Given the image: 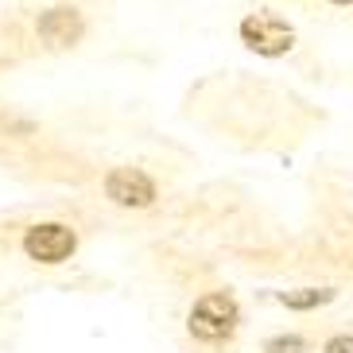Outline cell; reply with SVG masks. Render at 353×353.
Here are the masks:
<instances>
[{"label": "cell", "mask_w": 353, "mask_h": 353, "mask_svg": "<svg viewBox=\"0 0 353 353\" xmlns=\"http://www.w3.org/2000/svg\"><path fill=\"white\" fill-rule=\"evenodd\" d=\"M237 330V303L229 295H206L190 311V334L202 342H221Z\"/></svg>", "instance_id": "6da1fadb"}, {"label": "cell", "mask_w": 353, "mask_h": 353, "mask_svg": "<svg viewBox=\"0 0 353 353\" xmlns=\"http://www.w3.org/2000/svg\"><path fill=\"white\" fill-rule=\"evenodd\" d=\"M241 39L249 43L256 54H283L291 51L295 32L283 20H276V16H249L241 23Z\"/></svg>", "instance_id": "7a4b0ae2"}, {"label": "cell", "mask_w": 353, "mask_h": 353, "mask_svg": "<svg viewBox=\"0 0 353 353\" xmlns=\"http://www.w3.org/2000/svg\"><path fill=\"white\" fill-rule=\"evenodd\" d=\"M74 233L66 225H35L32 233H28V241H23V249H28V256L39 260V264H59V260H66L74 252Z\"/></svg>", "instance_id": "3957f363"}, {"label": "cell", "mask_w": 353, "mask_h": 353, "mask_svg": "<svg viewBox=\"0 0 353 353\" xmlns=\"http://www.w3.org/2000/svg\"><path fill=\"white\" fill-rule=\"evenodd\" d=\"M105 194L113 198L117 206H152L156 202V187L144 171H132V167H121L105 179Z\"/></svg>", "instance_id": "277c9868"}, {"label": "cell", "mask_w": 353, "mask_h": 353, "mask_svg": "<svg viewBox=\"0 0 353 353\" xmlns=\"http://www.w3.org/2000/svg\"><path fill=\"white\" fill-rule=\"evenodd\" d=\"M39 35L47 47H70L82 39V16L74 8H51L39 16Z\"/></svg>", "instance_id": "5b68a950"}, {"label": "cell", "mask_w": 353, "mask_h": 353, "mask_svg": "<svg viewBox=\"0 0 353 353\" xmlns=\"http://www.w3.org/2000/svg\"><path fill=\"white\" fill-rule=\"evenodd\" d=\"M334 291H288L283 295V307H291V311H307V307H319V303H326Z\"/></svg>", "instance_id": "8992f818"}, {"label": "cell", "mask_w": 353, "mask_h": 353, "mask_svg": "<svg viewBox=\"0 0 353 353\" xmlns=\"http://www.w3.org/2000/svg\"><path fill=\"white\" fill-rule=\"evenodd\" d=\"M268 353H303V342L295 334H283V338H272L268 342Z\"/></svg>", "instance_id": "52a82bcc"}, {"label": "cell", "mask_w": 353, "mask_h": 353, "mask_svg": "<svg viewBox=\"0 0 353 353\" xmlns=\"http://www.w3.org/2000/svg\"><path fill=\"white\" fill-rule=\"evenodd\" d=\"M326 353H353V338H330V342H326Z\"/></svg>", "instance_id": "ba28073f"}, {"label": "cell", "mask_w": 353, "mask_h": 353, "mask_svg": "<svg viewBox=\"0 0 353 353\" xmlns=\"http://www.w3.org/2000/svg\"><path fill=\"white\" fill-rule=\"evenodd\" d=\"M338 4H353V0H338Z\"/></svg>", "instance_id": "9c48e42d"}]
</instances>
